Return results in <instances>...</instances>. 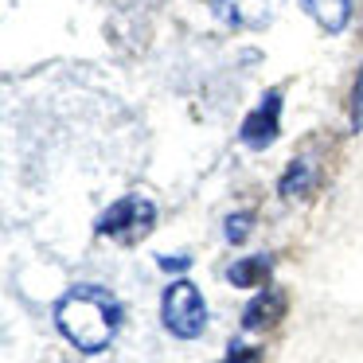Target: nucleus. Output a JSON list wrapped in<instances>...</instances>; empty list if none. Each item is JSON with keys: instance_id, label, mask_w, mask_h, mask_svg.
<instances>
[{"instance_id": "2", "label": "nucleus", "mask_w": 363, "mask_h": 363, "mask_svg": "<svg viewBox=\"0 0 363 363\" xmlns=\"http://www.w3.org/2000/svg\"><path fill=\"white\" fill-rule=\"evenodd\" d=\"M160 320L172 336L180 340H196L203 336L207 328V301L203 293L196 289L191 281H172L160 297Z\"/></svg>"}, {"instance_id": "4", "label": "nucleus", "mask_w": 363, "mask_h": 363, "mask_svg": "<svg viewBox=\"0 0 363 363\" xmlns=\"http://www.w3.org/2000/svg\"><path fill=\"white\" fill-rule=\"evenodd\" d=\"M285 0H211V12L227 28H269Z\"/></svg>"}, {"instance_id": "13", "label": "nucleus", "mask_w": 363, "mask_h": 363, "mask_svg": "<svg viewBox=\"0 0 363 363\" xmlns=\"http://www.w3.org/2000/svg\"><path fill=\"white\" fill-rule=\"evenodd\" d=\"M258 359H262V352H258V347H242V352H238V344H235L230 359H223V363H258Z\"/></svg>"}, {"instance_id": "1", "label": "nucleus", "mask_w": 363, "mask_h": 363, "mask_svg": "<svg viewBox=\"0 0 363 363\" xmlns=\"http://www.w3.org/2000/svg\"><path fill=\"white\" fill-rule=\"evenodd\" d=\"M55 324L79 352L94 355L113 344L121 328V305L102 285H74L55 305Z\"/></svg>"}, {"instance_id": "10", "label": "nucleus", "mask_w": 363, "mask_h": 363, "mask_svg": "<svg viewBox=\"0 0 363 363\" xmlns=\"http://www.w3.org/2000/svg\"><path fill=\"white\" fill-rule=\"evenodd\" d=\"M250 227H254V215L250 211H242V215H230L227 219V242H246V235H250Z\"/></svg>"}, {"instance_id": "8", "label": "nucleus", "mask_w": 363, "mask_h": 363, "mask_svg": "<svg viewBox=\"0 0 363 363\" xmlns=\"http://www.w3.org/2000/svg\"><path fill=\"white\" fill-rule=\"evenodd\" d=\"M277 316H281V293H258L242 313V328L258 332V328H266L269 320H277Z\"/></svg>"}, {"instance_id": "6", "label": "nucleus", "mask_w": 363, "mask_h": 363, "mask_svg": "<svg viewBox=\"0 0 363 363\" xmlns=\"http://www.w3.org/2000/svg\"><path fill=\"white\" fill-rule=\"evenodd\" d=\"M301 4L324 32H344L352 20V0H301Z\"/></svg>"}, {"instance_id": "12", "label": "nucleus", "mask_w": 363, "mask_h": 363, "mask_svg": "<svg viewBox=\"0 0 363 363\" xmlns=\"http://www.w3.org/2000/svg\"><path fill=\"white\" fill-rule=\"evenodd\" d=\"M160 266H164L168 274H184V269L191 266V258H188V254H180V258H172V254H160Z\"/></svg>"}, {"instance_id": "3", "label": "nucleus", "mask_w": 363, "mask_h": 363, "mask_svg": "<svg viewBox=\"0 0 363 363\" xmlns=\"http://www.w3.org/2000/svg\"><path fill=\"white\" fill-rule=\"evenodd\" d=\"M152 223H157V207H152V199L125 196V199H118L113 207L102 211V219H98V235L118 238V242H137V238H145L152 230Z\"/></svg>"}, {"instance_id": "5", "label": "nucleus", "mask_w": 363, "mask_h": 363, "mask_svg": "<svg viewBox=\"0 0 363 363\" xmlns=\"http://www.w3.org/2000/svg\"><path fill=\"white\" fill-rule=\"evenodd\" d=\"M277 121H281V90H269L262 94V102L254 106V113L242 121V145L250 149H266L269 141L277 137Z\"/></svg>"}, {"instance_id": "9", "label": "nucleus", "mask_w": 363, "mask_h": 363, "mask_svg": "<svg viewBox=\"0 0 363 363\" xmlns=\"http://www.w3.org/2000/svg\"><path fill=\"white\" fill-rule=\"evenodd\" d=\"M308 188H313V164L308 160H293L281 180V199H301V196H308Z\"/></svg>"}, {"instance_id": "11", "label": "nucleus", "mask_w": 363, "mask_h": 363, "mask_svg": "<svg viewBox=\"0 0 363 363\" xmlns=\"http://www.w3.org/2000/svg\"><path fill=\"white\" fill-rule=\"evenodd\" d=\"M352 129L355 133L363 129V67H359V79H355V90H352Z\"/></svg>"}, {"instance_id": "7", "label": "nucleus", "mask_w": 363, "mask_h": 363, "mask_svg": "<svg viewBox=\"0 0 363 363\" xmlns=\"http://www.w3.org/2000/svg\"><path fill=\"white\" fill-rule=\"evenodd\" d=\"M274 269V258L269 254H254V258H242L227 269V281L238 285V289H250V285H262Z\"/></svg>"}]
</instances>
